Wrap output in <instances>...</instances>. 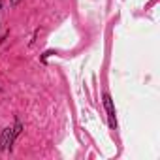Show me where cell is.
<instances>
[{
	"instance_id": "obj_1",
	"label": "cell",
	"mask_w": 160,
	"mask_h": 160,
	"mask_svg": "<svg viewBox=\"0 0 160 160\" xmlns=\"http://www.w3.org/2000/svg\"><path fill=\"white\" fill-rule=\"evenodd\" d=\"M15 134H19V124L15 126V130L6 128V130H4V134H2V138H0V149H8V145H12V141H13V136H15Z\"/></svg>"
},
{
	"instance_id": "obj_2",
	"label": "cell",
	"mask_w": 160,
	"mask_h": 160,
	"mask_svg": "<svg viewBox=\"0 0 160 160\" xmlns=\"http://www.w3.org/2000/svg\"><path fill=\"white\" fill-rule=\"evenodd\" d=\"M104 102H106V108H108V113H109V121H111V126H115V124H117V121H115V111H113V104H111V98L106 94V96H104Z\"/></svg>"
},
{
	"instance_id": "obj_3",
	"label": "cell",
	"mask_w": 160,
	"mask_h": 160,
	"mask_svg": "<svg viewBox=\"0 0 160 160\" xmlns=\"http://www.w3.org/2000/svg\"><path fill=\"white\" fill-rule=\"evenodd\" d=\"M12 2H13V4H15V2H19V0H12Z\"/></svg>"
}]
</instances>
